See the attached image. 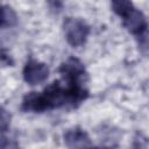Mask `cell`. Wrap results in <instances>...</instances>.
Wrapping results in <instances>:
<instances>
[{"mask_svg": "<svg viewBox=\"0 0 149 149\" xmlns=\"http://www.w3.org/2000/svg\"><path fill=\"white\" fill-rule=\"evenodd\" d=\"M64 105H66L65 87L56 80L47 86L43 92H29L26 94L21 102V109L23 112L42 113Z\"/></svg>", "mask_w": 149, "mask_h": 149, "instance_id": "cell-1", "label": "cell"}, {"mask_svg": "<svg viewBox=\"0 0 149 149\" xmlns=\"http://www.w3.org/2000/svg\"><path fill=\"white\" fill-rule=\"evenodd\" d=\"M63 30L66 42L74 48L84 45L90 35V27L87 23L76 17H66L63 22Z\"/></svg>", "mask_w": 149, "mask_h": 149, "instance_id": "cell-2", "label": "cell"}, {"mask_svg": "<svg viewBox=\"0 0 149 149\" xmlns=\"http://www.w3.org/2000/svg\"><path fill=\"white\" fill-rule=\"evenodd\" d=\"M59 73L66 79L68 83H85L87 72L84 64L74 57L66 59L59 68Z\"/></svg>", "mask_w": 149, "mask_h": 149, "instance_id": "cell-3", "label": "cell"}, {"mask_svg": "<svg viewBox=\"0 0 149 149\" xmlns=\"http://www.w3.org/2000/svg\"><path fill=\"white\" fill-rule=\"evenodd\" d=\"M22 74H23V79L27 84L38 85V84H42L43 81H45L47 78L49 77V68L44 63L30 58L26 63Z\"/></svg>", "mask_w": 149, "mask_h": 149, "instance_id": "cell-4", "label": "cell"}, {"mask_svg": "<svg viewBox=\"0 0 149 149\" xmlns=\"http://www.w3.org/2000/svg\"><path fill=\"white\" fill-rule=\"evenodd\" d=\"M123 26L127 28V30L129 33H132L133 35H135L136 37L143 38L144 41H147V28H148V23H147V19L144 16V14L136 9L135 7L130 10V13H128L123 19Z\"/></svg>", "mask_w": 149, "mask_h": 149, "instance_id": "cell-5", "label": "cell"}, {"mask_svg": "<svg viewBox=\"0 0 149 149\" xmlns=\"http://www.w3.org/2000/svg\"><path fill=\"white\" fill-rule=\"evenodd\" d=\"M64 143L69 148H85L92 146L88 134L79 127H73L65 132Z\"/></svg>", "mask_w": 149, "mask_h": 149, "instance_id": "cell-6", "label": "cell"}, {"mask_svg": "<svg viewBox=\"0 0 149 149\" xmlns=\"http://www.w3.org/2000/svg\"><path fill=\"white\" fill-rule=\"evenodd\" d=\"M111 2L113 12L121 19H123L134 8V5L130 0H111Z\"/></svg>", "mask_w": 149, "mask_h": 149, "instance_id": "cell-7", "label": "cell"}, {"mask_svg": "<svg viewBox=\"0 0 149 149\" xmlns=\"http://www.w3.org/2000/svg\"><path fill=\"white\" fill-rule=\"evenodd\" d=\"M16 15L12 8L6 6H0V27H10L15 24Z\"/></svg>", "mask_w": 149, "mask_h": 149, "instance_id": "cell-8", "label": "cell"}, {"mask_svg": "<svg viewBox=\"0 0 149 149\" xmlns=\"http://www.w3.org/2000/svg\"><path fill=\"white\" fill-rule=\"evenodd\" d=\"M10 125V114L0 105V134H3L8 130Z\"/></svg>", "mask_w": 149, "mask_h": 149, "instance_id": "cell-9", "label": "cell"}, {"mask_svg": "<svg viewBox=\"0 0 149 149\" xmlns=\"http://www.w3.org/2000/svg\"><path fill=\"white\" fill-rule=\"evenodd\" d=\"M8 147H16V144L12 143L9 139H7L2 134H0V148H8Z\"/></svg>", "mask_w": 149, "mask_h": 149, "instance_id": "cell-10", "label": "cell"}]
</instances>
